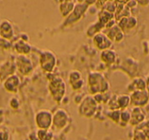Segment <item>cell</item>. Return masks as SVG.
Instances as JSON below:
<instances>
[{"label":"cell","instance_id":"6da1fadb","mask_svg":"<svg viewBox=\"0 0 149 140\" xmlns=\"http://www.w3.org/2000/svg\"><path fill=\"white\" fill-rule=\"evenodd\" d=\"M88 89L91 96L104 94L110 89V83L102 73L91 72L88 75Z\"/></svg>","mask_w":149,"mask_h":140},{"label":"cell","instance_id":"7a4b0ae2","mask_svg":"<svg viewBox=\"0 0 149 140\" xmlns=\"http://www.w3.org/2000/svg\"><path fill=\"white\" fill-rule=\"evenodd\" d=\"M48 90L56 102H61L67 92V85L61 77H54L48 84Z\"/></svg>","mask_w":149,"mask_h":140},{"label":"cell","instance_id":"3957f363","mask_svg":"<svg viewBox=\"0 0 149 140\" xmlns=\"http://www.w3.org/2000/svg\"><path fill=\"white\" fill-rule=\"evenodd\" d=\"M98 110V104L91 95H87L81 101L78 107V113L82 117L91 118Z\"/></svg>","mask_w":149,"mask_h":140},{"label":"cell","instance_id":"277c9868","mask_svg":"<svg viewBox=\"0 0 149 140\" xmlns=\"http://www.w3.org/2000/svg\"><path fill=\"white\" fill-rule=\"evenodd\" d=\"M57 64V57L51 51H42L40 55V65L44 72L51 73Z\"/></svg>","mask_w":149,"mask_h":140},{"label":"cell","instance_id":"5b68a950","mask_svg":"<svg viewBox=\"0 0 149 140\" xmlns=\"http://www.w3.org/2000/svg\"><path fill=\"white\" fill-rule=\"evenodd\" d=\"M88 5H87L86 1H77L76 5L73 11L67 18H66L64 25L70 26L80 21L88 10Z\"/></svg>","mask_w":149,"mask_h":140},{"label":"cell","instance_id":"8992f818","mask_svg":"<svg viewBox=\"0 0 149 140\" xmlns=\"http://www.w3.org/2000/svg\"><path fill=\"white\" fill-rule=\"evenodd\" d=\"M34 120L38 129H51L53 124V113L48 110H41L36 113Z\"/></svg>","mask_w":149,"mask_h":140},{"label":"cell","instance_id":"52a82bcc","mask_svg":"<svg viewBox=\"0 0 149 140\" xmlns=\"http://www.w3.org/2000/svg\"><path fill=\"white\" fill-rule=\"evenodd\" d=\"M15 66L16 69L20 74L28 76L32 73L34 70V65L31 60L27 55H18L15 58Z\"/></svg>","mask_w":149,"mask_h":140},{"label":"cell","instance_id":"ba28073f","mask_svg":"<svg viewBox=\"0 0 149 140\" xmlns=\"http://www.w3.org/2000/svg\"><path fill=\"white\" fill-rule=\"evenodd\" d=\"M69 121L70 115L65 110L58 109L54 114H53L52 127H54L56 130H63L68 125Z\"/></svg>","mask_w":149,"mask_h":140},{"label":"cell","instance_id":"9c48e42d","mask_svg":"<svg viewBox=\"0 0 149 140\" xmlns=\"http://www.w3.org/2000/svg\"><path fill=\"white\" fill-rule=\"evenodd\" d=\"M131 103L134 107H141L148 104L149 101V96L146 90L144 91H137L132 93L130 95Z\"/></svg>","mask_w":149,"mask_h":140},{"label":"cell","instance_id":"30bf717a","mask_svg":"<svg viewBox=\"0 0 149 140\" xmlns=\"http://www.w3.org/2000/svg\"><path fill=\"white\" fill-rule=\"evenodd\" d=\"M94 45L100 51H103L110 49L113 42L102 32H100L93 37Z\"/></svg>","mask_w":149,"mask_h":140},{"label":"cell","instance_id":"8fae6325","mask_svg":"<svg viewBox=\"0 0 149 140\" xmlns=\"http://www.w3.org/2000/svg\"><path fill=\"white\" fill-rule=\"evenodd\" d=\"M102 32L104 33L112 42H120L124 38V32L117 24L110 28H104Z\"/></svg>","mask_w":149,"mask_h":140},{"label":"cell","instance_id":"7c38bea8","mask_svg":"<svg viewBox=\"0 0 149 140\" xmlns=\"http://www.w3.org/2000/svg\"><path fill=\"white\" fill-rule=\"evenodd\" d=\"M69 82L70 86L74 91H78L81 89L84 85V80L83 79L82 74L78 70H72L69 75Z\"/></svg>","mask_w":149,"mask_h":140},{"label":"cell","instance_id":"4fadbf2b","mask_svg":"<svg viewBox=\"0 0 149 140\" xmlns=\"http://www.w3.org/2000/svg\"><path fill=\"white\" fill-rule=\"evenodd\" d=\"M21 85V80L16 75H13L8 77L4 82V88L8 92L11 94H16Z\"/></svg>","mask_w":149,"mask_h":140},{"label":"cell","instance_id":"5bb4252c","mask_svg":"<svg viewBox=\"0 0 149 140\" xmlns=\"http://www.w3.org/2000/svg\"><path fill=\"white\" fill-rule=\"evenodd\" d=\"M0 35L10 41L15 36L13 26L8 20H3L0 24Z\"/></svg>","mask_w":149,"mask_h":140},{"label":"cell","instance_id":"9a60e30c","mask_svg":"<svg viewBox=\"0 0 149 140\" xmlns=\"http://www.w3.org/2000/svg\"><path fill=\"white\" fill-rule=\"evenodd\" d=\"M16 70L15 63L11 61H7L4 63L0 67V78L1 80L4 79L6 80L8 77L13 75H15V72Z\"/></svg>","mask_w":149,"mask_h":140},{"label":"cell","instance_id":"2e32d148","mask_svg":"<svg viewBox=\"0 0 149 140\" xmlns=\"http://www.w3.org/2000/svg\"><path fill=\"white\" fill-rule=\"evenodd\" d=\"M13 47L18 55H26L31 51V45H30L29 42L21 38H18L15 41V43L13 44Z\"/></svg>","mask_w":149,"mask_h":140},{"label":"cell","instance_id":"e0dca14e","mask_svg":"<svg viewBox=\"0 0 149 140\" xmlns=\"http://www.w3.org/2000/svg\"><path fill=\"white\" fill-rule=\"evenodd\" d=\"M59 2V10L61 15L64 18H67L74 10L77 1L67 0V1H60Z\"/></svg>","mask_w":149,"mask_h":140},{"label":"cell","instance_id":"ac0fdd59","mask_svg":"<svg viewBox=\"0 0 149 140\" xmlns=\"http://www.w3.org/2000/svg\"><path fill=\"white\" fill-rule=\"evenodd\" d=\"M146 115L140 107H134L131 112V120L130 123L132 125H138L145 121Z\"/></svg>","mask_w":149,"mask_h":140},{"label":"cell","instance_id":"d6986e66","mask_svg":"<svg viewBox=\"0 0 149 140\" xmlns=\"http://www.w3.org/2000/svg\"><path fill=\"white\" fill-rule=\"evenodd\" d=\"M137 24V20L135 17H124L117 21V25L121 28L123 31L125 29H132L134 28Z\"/></svg>","mask_w":149,"mask_h":140},{"label":"cell","instance_id":"ffe728a7","mask_svg":"<svg viewBox=\"0 0 149 140\" xmlns=\"http://www.w3.org/2000/svg\"><path fill=\"white\" fill-rule=\"evenodd\" d=\"M147 88L146 81L141 78H136L127 86V89L130 92L137 91H144Z\"/></svg>","mask_w":149,"mask_h":140},{"label":"cell","instance_id":"44dd1931","mask_svg":"<svg viewBox=\"0 0 149 140\" xmlns=\"http://www.w3.org/2000/svg\"><path fill=\"white\" fill-rule=\"evenodd\" d=\"M100 59L104 64H113L116 61L117 54L114 51L111 49H107L105 51H103L100 54Z\"/></svg>","mask_w":149,"mask_h":140},{"label":"cell","instance_id":"7402d4cb","mask_svg":"<svg viewBox=\"0 0 149 140\" xmlns=\"http://www.w3.org/2000/svg\"><path fill=\"white\" fill-rule=\"evenodd\" d=\"M104 28V26L97 21V22H94V24H91V25L88 26L86 31L87 36L89 37H94V35H96L97 34L102 32Z\"/></svg>","mask_w":149,"mask_h":140},{"label":"cell","instance_id":"603a6c76","mask_svg":"<svg viewBox=\"0 0 149 140\" xmlns=\"http://www.w3.org/2000/svg\"><path fill=\"white\" fill-rule=\"evenodd\" d=\"M113 19H115V15L113 13L108 12L106 10L102 9L98 13V21L102 24L105 26L106 24Z\"/></svg>","mask_w":149,"mask_h":140},{"label":"cell","instance_id":"cb8c5ba5","mask_svg":"<svg viewBox=\"0 0 149 140\" xmlns=\"http://www.w3.org/2000/svg\"><path fill=\"white\" fill-rule=\"evenodd\" d=\"M36 136L38 140H53L54 132L51 129H38Z\"/></svg>","mask_w":149,"mask_h":140},{"label":"cell","instance_id":"d4e9b609","mask_svg":"<svg viewBox=\"0 0 149 140\" xmlns=\"http://www.w3.org/2000/svg\"><path fill=\"white\" fill-rule=\"evenodd\" d=\"M117 101H118V105L121 110H126L131 103L130 96L127 94H120L117 96Z\"/></svg>","mask_w":149,"mask_h":140},{"label":"cell","instance_id":"484cf974","mask_svg":"<svg viewBox=\"0 0 149 140\" xmlns=\"http://www.w3.org/2000/svg\"><path fill=\"white\" fill-rule=\"evenodd\" d=\"M121 110H109L106 113V116L110 118L112 121L114 123L119 124L120 118H121Z\"/></svg>","mask_w":149,"mask_h":140},{"label":"cell","instance_id":"4316f807","mask_svg":"<svg viewBox=\"0 0 149 140\" xmlns=\"http://www.w3.org/2000/svg\"><path fill=\"white\" fill-rule=\"evenodd\" d=\"M131 120V112L128 110H123L121 112V118H120V125L124 126L127 124L130 123Z\"/></svg>","mask_w":149,"mask_h":140},{"label":"cell","instance_id":"83f0119b","mask_svg":"<svg viewBox=\"0 0 149 140\" xmlns=\"http://www.w3.org/2000/svg\"><path fill=\"white\" fill-rule=\"evenodd\" d=\"M117 96L116 95H112L109 101H107V106H108L110 110H120L119 107L118 105V101H117Z\"/></svg>","mask_w":149,"mask_h":140},{"label":"cell","instance_id":"f1b7e54d","mask_svg":"<svg viewBox=\"0 0 149 140\" xmlns=\"http://www.w3.org/2000/svg\"><path fill=\"white\" fill-rule=\"evenodd\" d=\"M146 134L144 131L139 128H136L134 130V132L133 134V139L132 140H146Z\"/></svg>","mask_w":149,"mask_h":140},{"label":"cell","instance_id":"f546056e","mask_svg":"<svg viewBox=\"0 0 149 140\" xmlns=\"http://www.w3.org/2000/svg\"><path fill=\"white\" fill-rule=\"evenodd\" d=\"M0 47L5 49H10L12 47V43L10 41L5 39L0 35Z\"/></svg>","mask_w":149,"mask_h":140},{"label":"cell","instance_id":"4dcf8cb0","mask_svg":"<svg viewBox=\"0 0 149 140\" xmlns=\"http://www.w3.org/2000/svg\"><path fill=\"white\" fill-rule=\"evenodd\" d=\"M0 140H10L9 131L6 128H0Z\"/></svg>","mask_w":149,"mask_h":140},{"label":"cell","instance_id":"1f68e13d","mask_svg":"<svg viewBox=\"0 0 149 140\" xmlns=\"http://www.w3.org/2000/svg\"><path fill=\"white\" fill-rule=\"evenodd\" d=\"M10 106L14 110L18 109L20 106V102L17 98H12L10 100Z\"/></svg>","mask_w":149,"mask_h":140},{"label":"cell","instance_id":"d6a6232c","mask_svg":"<svg viewBox=\"0 0 149 140\" xmlns=\"http://www.w3.org/2000/svg\"><path fill=\"white\" fill-rule=\"evenodd\" d=\"M137 5V1H128L126 4L127 7L129 8H135Z\"/></svg>","mask_w":149,"mask_h":140},{"label":"cell","instance_id":"836d02e7","mask_svg":"<svg viewBox=\"0 0 149 140\" xmlns=\"http://www.w3.org/2000/svg\"><path fill=\"white\" fill-rule=\"evenodd\" d=\"M5 121V112L3 109H0V125Z\"/></svg>","mask_w":149,"mask_h":140},{"label":"cell","instance_id":"e575fe53","mask_svg":"<svg viewBox=\"0 0 149 140\" xmlns=\"http://www.w3.org/2000/svg\"><path fill=\"white\" fill-rule=\"evenodd\" d=\"M146 83H147L148 85H149V75H148V77L147 80H146Z\"/></svg>","mask_w":149,"mask_h":140},{"label":"cell","instance_id":"d590c367","mask_svg":"<svg viewBox=\"0 0 149 140\" xmlns=\"http://www.w3.org/2000/svg\"><path fill=\"white\" fill-rule=\"evenodd\" d=\"M146 91H147L148 94V96H149V85L147 86V90H146Z\"/></svg>","mask_w":149,"mask_h":140},{"label":"cell","instance_id":"8d00e7d4","mask_svg":"<svg viewBox=\"0 0 149 140\" xmlns=\"http://www.w3.org/2000/svg\"><path fill=\"white\" fill-rule=\"evenodd\" d=\"M30 140H33V139H30ZM34 140H38L37 139V136H34Z\"/></svg>","mask_w":149,"mask_h":140},{"label":"cell","instance_id":"74e56055","mask_svg":"<svg viewBox=\"0 0 149 140\" xmlns=\"http://www.w3.org/2000/svg\"><path fill=\"white\" fill-rule=\"evenodd\" d=\"M0 82H1V78H0Z\"/></svg>","mask_w":149,"mask_h":140}]
</instances>
